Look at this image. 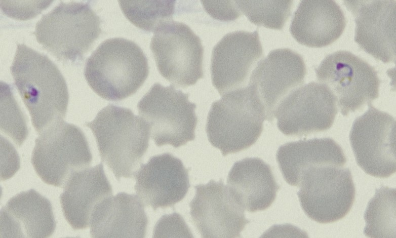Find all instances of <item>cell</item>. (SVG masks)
Here are the masks:
<instances>
[{
    "label": "cell",
    "instance_id": "e0dca14e",
    "mask_svg": "<svg viewBox=\"0 0 396 238\" xmlns=\"http://www.w3.org/2000/svg\"><path fill=\"white\" fill-rule=\"evenodd\" d=\"M135 190L145 206L173 207L182 200L190 186L188 170L170 153L151 156L134 175Z\"/></svg>",
    "mask_w": 396,
    "mask_h": 238
},
{
    "label": "cell",
    "instance_id": "30bf717a",
    "mask_svg": "<svg viewBox=\"0 0 396 238\" xmlns=\"http://www.w3.org/2000/svg\"><path fill=\"white\" fill-rule=\"evenodd\" d=\"M150 49L160 74L177 87L193 85L203 77L201 41L186 24L172 20L161 25Z\"/></svg>",
    "mask_w": 396,
    "mask_h": 238
},
{
    "label": "cell",
    "instance_id": "ac0fdd59",
    "mask_svg": "<svg viewBox=\"0 0 396 238\" xmlns=\"http://www.w3.org/2000/svg\"><path fill=\"white\" fill-rule=\"evenodd\" d=\"M56 226L51 202L32 188L13 196L1 210V237H48Z\"/></svg>",
    "mask_w": 396,
    "mask_h": 238
},
{
    "label": "cell",
    "instance_id": "484cf974",
    "mask_svg": "<svg viewBox=\"0 0 396 238\" xmlns=\"http://www.w3.org/2000/svg\"><path fill=\"white\" fill-rule=\"evenodd\" d=\"M241 12L252 23L281 30L291 15L292 1H236Z\"/></svg>",
    "mask_w": 396,
    "mask_h": 238
},
{
    "label": "cell",
    "instance_id": "5b68a950",
    "mask_svg": "<svg viewBox=\"0 0 396 238\" xmlns=\"http://www.w3.org/2000/svg\"><path fill=\"white\" fill-rule=\"evenodd\" d=\"M101 20L88 3L61 2L43 15L34 34L43 48L63 62L77 63L101 32Z\"/></svg>",
    "mask_w": 396,
    "mask_h": 238
},
{
    "label": "cell",
    "instance_id": "d4e9b609",
    "mask_svg": "<svg viewBox=\"0 0 396 238\" xmlns=\"http://www.w3.org/2000/svg\"><path fill=\"white\" fill-rule=\"evenodd\" d=\"M128 20L139 29L153 32L162 24L172 20L175 1H118Z\"/></svg>",
    "mask_w": 396,
    "mask_h": 238
},
{
    "label": "cell",
    "instance_id": "9c48e42d",
    "mask_svg": "<svg viewBox=\"0 0 396 238\" xmlns=\"http://www.w3.org/2000/svg\"><path fill=\"white\" fill-rule=\"evenodd\" d=\"M318 80L335 96L344 116L361 109L379 97L380 81L366 61L346 51L327 55L315 68Z\"/></svg>",
    "mask_w": 396,
    "mask_h": 238
},
{
    "label": "cell",
    "instance_id": "603a6c76",
    "mask_svg": "<svg viewBox=\"0 0 396 238\" xmlns=\"http://www.w3.org/2000/svg\"><path fill=\"white\" fill-rule=\"evenodd\" d=\"M276 158L285 181L296 186L299 174L309 165L344 166L346 162L342 149L330 138L304 139L286 143L279 148Z\"/></svg>",
    "mask_w": 396,
    "mask_h": 238
},
{
    "label": "cell",
    "instance_id": "3957f363",
    "mask_svg": "<svg viewBox=\"0 0 396 238\" xmlns=\"http://www.w3.org/2000/svg\"><path fill=\"white\" fill-rule=\"evenodd\" d=\"M149 73L148 61L140 47L122 37L107 39L86 60V80L101 98L120 101L135 94Z\"/></svg>",
    "mask_w": 396,
    "mask_h": 238
},
{
    "label": "cell",
    "instance_id": "4fadbf2b",
    "mask_svg": "<svg viewBox=\"0 0 396 238\" xmlns=\"http://www.w3.org/2000/svg\"><path fill=\"white\" fill-rule=\"evenodd\" d=\"M194 188L195 195L189 203L190 214L201 236L240 237V233L250 221L245 218L244 209L222 180H211L207 184H200Z\"/></svg>",
    "mask_w": 396,
    "mask_h": 238
},
{
    "label": "cell",
    "instance_id": "6da1fadb",
    "mask_svg": "<svg viewBox=\"0 0 396 238\" xmlns=\"http://www.w3.org/2000/svg\"><path fill=\"white\" fill-rule=\"evenodd\" d=\"M10 71L37 133L63 121L69 100L67 86L48 56L18 44Z\"/></svg>",
    "mask_w": 396,
    "mask_h": 238
},
{
    "label": "cell",
    "instance_id": "f546056e",
    "mask_svg": "<svg viewBox=\"0 0 396 238\" xmlns=\"http://www.w3.org/2000/svg\"><path fill=\"white\" fill-rule=\"evenodd\" d=\"M4 2L1 1V9L5 14L14 19L27 20L41 13V11L47 8L52 1H40L36 5H31L30 6L19 5L16 2L15 3L16 4L14 5L9 1Z\"/></svg>",
    "mask_w": 396,
    "mask_h": 238
},
{
    "label": "cell",
    "instance_id": "277c9868",
    "mask_svg": "<svg viewBox=\"0 0 396 238\" xmlns=\"http://www.w3.org/2000/svg\"><path fill=\"white\" fill-rule=\"evenodd\" d=\"M265 120L250 86L228 92L212 104L206 127L208 140L223 156L245 150L260 136Z\"/></svg>",
    "mask_w": 396,
    "mask_h": 238
},
{
    "label": "cell",
    "instance_id": "2e32d148",
    "mask_svg": "<svg viewBox=\"0 0 396 238\" xmlns=\"http://www.w3.org/2000/svg\"><path fill=\"white\" fill-rule=\"evenodd\" d=\"M355 23L354 41L383 63L395 62L396 2L388 0L344 1Z\"/></svg>",
    "mask_w": 396,
    "mask_h": 238
},
{
    "label": "cell",
    "instance_id": "5bb4252c",
    "mask_svg": "<svg viewBox=\"0 0 396 238\" xmlns=\"http://www.w3.org/2000/svg\"><path fill=\"white\" fill-rule=\"evenodd\" d=\"M306 74L303 58L288 48L273 50L258 62L248 85L261 104L266 120L273 121L279 104L303 83Z\"/></svg>",
    "mask_w": 396,
    "mask_h": 238
},
{
    "label": "cell",
    "instance_id": "9a60e30c",
    "mask_svg": "<svg viewBox=\"0 0 396 238\" xmlns=\"http://www.w3.org/2000/svg\"><path fill=\"white\" fill-rule=\"evenodd\" d=\"M263 55L257 30L225 35L213 48L211 63L212 84L220 95L244 87Z\"/></svg>",
    "mask_w": 396,
    "mask_h": 238
},
{
    "label": "cell",
    "instance_id": "ba28073f",
    "mask_svg": "<svg viewBox=\"0 0 396 238\" xmlns=\"http://www.w3.org/2000/svg\"><path fill=\"white\" fill-rule=\"evenodd\" d=\"M188 96L172 85L164 87L156 83L138 102L139 114L149 125L156 146L170 144L178 148L194 139L196 105Z\"/></svg>",
    "mask_w": 396,
    "mask_h": 238
},
{
    "label": "cell",
    "instance_id": "ffe728a7",
    "mask_svg": "<svg viewBox=\"0 0 396 238\" xmlns=\"http://www.w3.org/2000/svg\"><path fill=\"white\" fill-rule=\"evenodd\" d=\"M147 224L144 205L139 197L121 192L106 197L95 207L89 227L92 237L143 238Z\"/></svg>",
    "mask_w": 396,
    "mask_h": 238
},
{
    "label": "cell",
    "instance_id": "52a82bcc",
    "mask_svg": "<svg viewBox=\"0 0 396 238\" xmlns=\"http://www.w3.org/2000/svg\"><path fill=\"white\" fill-rule=\"evenodd\" d=\"M297 192L307 216L320 223L344 217L353 204L355 190L348 168L332 164L308 166L299 174Z\"/></svg>",
    "mask_w": 396,
    "mask_h": 238
},
{
    "label": "cell",
    "instance_id": "7c38bea8",
    "mask_svg": "<svg viewBox=\"0 0 396 238\" xmlns=\"http://www.w3.org/2000/svg\"><path fill=\"white\" fill-rule=\"evenodd\" d=\"M335 96L325 85L310 82L287 95L278 105L274 117L286 136H307L326 131L338 112Z\"/></svg>",
    "mask_w": 396,
    "mask_h": 238
},
{
    "label": "cell",
    "instance_id": "4316f807",
    "mask_svg": "<svg viewBox=\"0 0 396 238\" xmlns=\"http://www.w3.org/2000/svg\"><path fill=\"white\" fill-rule=\"evenodd\" d=\"M3 88V122H1V131L9 136L18 146H20L26 139L28 130L23 115L13 98L11 88L7 84L1 82Z\"/></svg>",
    "mask_w": 396,
    "mask_h": 238
},
{
    "label": "cell",
    "instance_id": "7402d4cb",
    "mask_svg": "<svg viewBox=\"0 0 396 238\" xmlns=\"http://www.w3.org/2000/svg\"><path fill=\"white\" fill-rule=\"evenodd\" d=\"M227 182L237 202L250 212L269 208L280 188L271 167L258 157H247L235 162Z\"/></svg>",
    "mask_w": 396,
    "mask_h": 238
},
{
    "label": "cell",
    "instance_id": "44dd1931",
    "mask_svg": "<svg viewBox=\"0 0 396 238\" xmlns=\"http://www.w3.org/2000/svg\"><path fill=\"white\" fill-rule=\"evenodd\" d=\"M345 26L344 13L335 1L303 0L294 13L289 30L299 44L322 48L338 39Z\"/></svg>",
    "mask_w": 396,
    "mask_h": 238
},
{
    "label": "cell",
    "instance_id": "83f0119b",
    "mask_svg": "<svg viewBox=\"0 0 396 238\" xmlns=\"http://www.w3.org/2000/svg\"><path fill=\"white\" fill-rule=\"evenodd\" d=\"M188 226L178 213L162 216L156 222L153 237H193Z\"/></svg>",
    "mask_w": 396,
    "mask_h": 238
},
{
    "label": "cell",
    "instance_id": "cb8c5ba5",
    "mask_svg": "<svg viewBox=\"0 0 396 238\" xmlns=\"http://www.w3.org/2000/svg\"><path fill=\"white\" fill-rule=\"evenodd\" d=\"M395 189L382 186L376 189L364 214V232L369 237H392L395 234Z\"/></svg>",
    "mask_w": 396,
    "mask_h": 238
},
{
    "label": "cell",
    "instance_id": "8992f818",
    "mask_svg": "<svg viewBox=\"0 0 396 238\" xmlns=\"http://www.w3.org/2000/svg\"><path fill=\"white\" fill-rule=\"evenodd\" d=\"M92 160L88 142L77 126L63 120L39 134L31 162L45 183L63 187L74 172L87 168Z\"/></svg>",
    "mask_w": 396,
    "mask_h": 238
},
{
    "label": "cell",
    "instance_id": "d6986e66",
    "mask_svg": "<svg viewBox=\"0 0 396 238\" xmlns=\"http://www.w3.org/2000/svg\"><path fill=\"white\" fill-rule=\"evenodd\" d=\"M112 194L102 163L76 171L66 181L60 196L64 216L73 229H86L95 207Z\"/></svg>",
    "mask_w": 396,
    "mask_h": 238
},
{
    "label": "cell",
    "instance_id": "8fae6325",
    "mask_svg": "<svg viewBox=\"0 0 396 238\" xmlns=\"http://www.w3.org/2000/svg\"><path fill=\"white\" fill-rule=\"evenodd\" d=\"M354 121L349 141L359 166L369 175L387 178L396 170L395 120L371 104Z\"/></svg>",
    "mask_w": 396,
    "mask_h": 238
},
{
    "label": "cell",
    "instance_id": "f1b7e54d",
    "mask_svg": "<svg viewBox=\"0 0 396 238\" xmlns=\"http://www.w3.org/2000/svg\"><path fill=\"white\" fill-rule=\"evenodd\" d=\"M203 7L212 18L220 21H232L241 15L235 1H202Z\"/></svg>",
    "mask_w": 396,
    "mask_h": 238
},
{
    "label": "cell",
    "instance_id": "7a4b0ae2",
    "mask_svg": "<svg viewBox=\"0 0 396 238\" xmlns=\"http://www.w3.org/2000/svg\"><path fill=\"white\" fill-rule=\"evenodd\" d=\"M85 125L94 134L102 161L116 179L132 178L149 146L148 124L130 109L109 104Z\"/></svg>",
    "mask_w": 396,
    "mask_h": 238
}]
</instances>
